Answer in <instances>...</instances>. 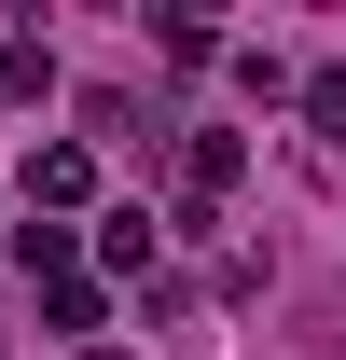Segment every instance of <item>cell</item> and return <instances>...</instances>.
Masks as SVG:
<instances>
[{
	"mask_svg": "<svg viewBox=\"0 0 346 360\" xmlns=\"http://www.w3.org/2000/svg\"><path fill=\"white\" fill-rule=\"evenodd\" d=\"M305 125H319V139H346V70H319V84H305Z\"/></svg>",
	"mask_w": 346,
	"mask_h": 360,
	"instance_id": "cell-6",
	"label": "cell"
},
{
	"mask_svg": "<svg viewBox=\"0 0 346 360\" xmlns=\"http://www.w3.org/2000/svg\"><path fill=\"white\" fill-rule=\"evenodd\" d=\"M14 264H28V277H70V222H14Z\"/></svg>",
	"mask_w": 346,
	"mask_h": 360,
	"instance_id": "cell-5",
	"label": "cell"
},
{
	"mask_svg": "<svg viewBox=\"0 0 346 360\" xmlns=\"http://www.w3.org/2000/svg\"><path fill=\"white\" fill-rule=\"evenodd\" d=\"M97 264H111V277L153 264V208H111V222H97Z\"/></svg>",
	"mask_w": 346,
	"mask_h": 360,
	"instance_id": "cell-4",
	"label": "cell"
},
{
	"mask_svg": "<svg viewBox=\"0 0 346 360\" xmlns=\"http://www.w3.org/2000/svg\"><path fill=\"white\" fill-rule=\"evenodd\" d=\"M56 97V56L42 42H0V111H42Z\"/></svg>",
	"mask_w": 346,
	"mask_h": 360,
	"instance_id": "cell-2",
	"label": "cell"
},
{
	"mask_svg": "<svg viewBox=\"0 0 346 360\" xmlns=\"http://www.w3.org/2000/svg\"><path fill=\"white\" fill-rule=\"evenodd\" d=\"M97 319H111V291H97V277H56V291H42V333H70V347H84Z\"/></svg>",
	"mask_w": 346,
	"mask_h": 360,
	"instance_id": "cell-3",
	"label": "cell"
},
{
	"mask_svg": "<svg viewBox=\"0 0 346 360\" xmlns=\"http://www.w3.org/2000/svg\"><path fill=\"white\" fill-rule=\"evenodd\" d=\"M97 194V153L84 139H42V153H28V208H84Z\"/></svg>",
	"mask_w": 346,
	"mask_h": 360,
	"instance_id": "cell-1",
	"label": "cell"
},
{
	"mask_svg": "<svg viewBox=\"0 0 346 360\" xmlns=\"http://www.w3.org/2000/svg\"><path fill=\"white\" fill-rule=\"evenodd\" d=\"M84 360H125V347H84Z\"/></svg>",
	"mask_w": 346,
	"mask_h": 360,
	"instance_id": "cell-7",
	"label": "cell"
}]
</instances>
